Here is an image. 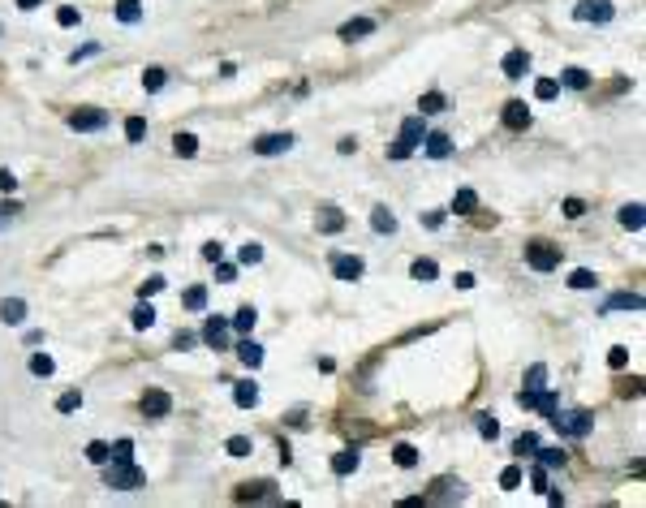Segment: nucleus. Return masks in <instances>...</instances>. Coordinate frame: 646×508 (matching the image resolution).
Masks as SVG:
<instances>
[{"instance_id":"nucleus-1","label":"nucleus","mask_w":646,"mask_h":508,"mask_svg":"<svg viewBox=\"0 0 646 508\" xmlns=\"http://www.w3.org/2000/svg\"><path fill=\"white\" fill-rule=\"evenodd\" d=\"M556 431H560V435H573V440H582V435H590V426H594V418L586 414V410H556L552 418H548Z\"/></svg>"},{"instance_id":"nucleus-2","label":"nucleus","mask_w":646,"mask_h":508,"mask_svg":"<svg viewBox=\"0 0 646 508\" xmlns=\"http://www.w3.org/2000/svg\"><path fill=\"white\" fill-rule=\"evenodd\" d=\"M422 138H427V130H422V117H405V121H401V134H396V147H392V160H405L410 151L422 147Z\"/></svg>"},{"instance_id":"nucleus-3","label":"nucleus","mask_w":646,"mask_h":508,"mask_svg":"<svg viewBox=\"0 0 646 508\" xmlns=\"http://www.w3.org/2000/svg\"><path fill=\"white\" fill-rule=\"evenodd\" d=\"M104 482H108L112 491H134V487H142V470L134 461H108Z\"/></svg>"},{"instance_id":"nucleus-4","label":"nucleus","mask_w":646,"mask_h":508,"mask_svg":"<svg viewBox=\"0 0 646 508\" xmlns=\"http://www.w3.org/2000/svg\"><path fill=\"white\" fill-rule=\"evenodd\" d=\"M526 263H530L534 271H556V267H560V246H552V241H530V246H526Z\"/></svg>"},{"instance_id":"nucleus-5","label":"nucleus","mask_w":646,"mask_h":508,"mask_svg":"<svg viewBox=\"0 0 646 508\" xmlns=\"http://www.w3.org/2000/svg\"><path fill=\"white\" fill-rule=\"evenodd\" d=\"M612 0H578V9H573V17L578 22H594V27H603V22H612Z\"/></svg>"},{"instance_id":"nucleus-6","label":"nucleus","mask_w":646,"mask_h":508,"mask_svg":"<svg viewBox=\"0 0 646 508\" xmlns=\"http://www.w3.org/2000/svg\"><path fill=\"white\" fill-rule=\"evenodd\" d=\"M69 125H73L78 134L104 130V125H108V112H104V108H78V112H69Z\"/></svg>"},{"instance_id":"nucleus-7","label":"nucleus","mask_w":646,"mask_h":508,"mask_svg":"<svg viewBox=\"0 0 646 508\" xmlns=\"http://www.w3.org/2000/svg\"><path fill=\"white\" fill-rule=\"evenodd\" d=\"M289 147H293V134H289V130H285V134H263V138L250 142L255 156H285Z\"/></svg>"},{"instance_id":"nucleus-8","label":"nucleus","mask_w":646,"mask_h":508,"mask_svg":"<svg viewBox=\"0 0 646 508\" xmlns=\"http://www.w3.org/2000/svg\"><path fill=\"white\" fill-rule=\"evenodd\" d=\"M168 410H172V396L168 392H160V388H147L142 392V414L147 418H168Z\"/></svg>"},{"instance_id":"nucleus-9","label":"nucleus","mask_w":646,"mask_h":508,"mask_svg":"<svg viewBox=\"0 0 646 508\" xmlns=\"http://www.w3.org/2000/svg\"><path fill=\"white\" fill-rule=\"evenodd\" d=\"M332 271H336V281H362L366 263L358 259V254H336V259H332Z\"/></svg>"},{"instance_id":"nucleus-10","label":"nucleus","mask_w":646,"mask_h":508,"mask_svg":"<svg viewBox=\"0 0 646 508\" xmlns=\"http://www.w3.org/2000/svg\"><path fill=\"white\" fill-rule=\"evenodd\" d=\"M504 125H509V130H526V125H530V108L521 104V99H509V104H504Z\"/></svg>"},{"instance_id":"nucleus-11","label":"nucleus","mask_w":646,"mask_h":508,"mask_svg":"<svg viewBox=\"0 0 646 508\" xmlns=\"http://www.w3.org/2000/svg\"><path fill=\"white\" fill-rule=\"evenodd\" d=\"M358 465H362V452H358V448H340V452L332 456V474H340V478L354 474Z\"/></svg>"},{"instance_id":"nucleus-12","label":"nucleus","mask_w":646,"mask_h":508,"mask_svg":"<svg viewBox=\"0 0 646 508\" xmlns=\"http://www.w3.org/2000/svg\"><path fill=\"white\" fill-rule=\"evenodd\" d=\"M370 31H375V17H350V22L340 27V39L354 43V39H362V35H370Z\"/></svg>"},{"instance_id":"nucleus-13","label":"nucleus","mask_w":646,"mask_h":508,"mask_svg":"<svg viewBox=\"0 0 646 508\" xmlns=\"http://www.w3.org/2000/svg\"><path fill=\"white\" fill-rule=\"evenodd\" d=\"M22 319H27V301H22V297H5V301H0V323L17 327Z\"/></svg>"},{"instance_id":"nucleus-14","label":"nucleus","mask_w":646,"mask_h":508,"mask_svg":"<svg viewBox=\"0 0 646 508\" xmlns=\"http://www.w3.org/2000/svg\"><path fill=\"white\" fill-rule=\"evenodd\" d=\"M500 69H504V78H526V69H530V57L521 52V47H513V52L504 57V65H500Z\"/></svg>"},{"instance_id":"nucleus-15","label":"nucleus","mask_w":646,"mask_h":508,"mask_svg":"<svg viewBox=\"0 0 646 508\" xmlns=\"http://www.w3.org/2000/svg\"><path fill=\"white\" fill-rule=\"evenodd\" d=\"M203 341H207L211 349H225V341H229V323H225V319H207V323H203Z\"/></svg>"},{"instance_id":"nucleus-16","label":"nucleus","mask_w":646,"mask_h":508,"mask_svg":"<svg viewBox=\"0 0 646 508\" xmlns=\"http://www.w3.org/2000/svg\"><path fill=\"white\" fill-rule=\"evenodd\" d=\"M315 228H319V233H340V228H345V211L340 207H323L319 220H315Z\"/></svg>"},{"instance_id":"nucleus-17","label":"nucleus","mask_w":646,"mask_h":508,"mask_svg":"<svg viewBox=\"0 0 646 508\" xmlns=\"http://www.w3.org/2000/svg\"><path fill=\"white\" fill-rule=\"evenodd\" d=\"M422 147H427L431 160H444V156L453 151V138H449V134H427V138H422Z\"/></svg>"},{"instance_id":"nucleus-18","label":"nucleus","mask_w":646,"mask_h":508,"mask_svg":"<svg viewBox=\"0 0 646 508\" xmlns=\"http://www.w3.org/2000/svg\"><path fill=\"white\" fill-rule=\"evenodd\" d=\"M620 224H625L629 233H642V224H646V216H642V202H625V207H620Z\"/></svg>"},{"instance_id":"nucleus-19","label":"nucleus","mask_w":646,"mask_h":508,"mask_svg":"<svg viewBox=\"0 0 646 508\" xmlns=\"http://www.w3.org/2000/svg\"><path fill=\"white\" fill-rule=\"evenodd\" d=\"M237 358H241L246 366H250V371H255V366H263V345H255L250 336H246V341L237 345Z\"/></svg>"},{"instance_id":"nucleus-20","label":"nucleus","mask_w":646,"mask_h":508,"mask_svg":"<svg viewBox=\"0 0 646 508\" xmlns=\"http://www.w3.org/2000/svg\"><path fill=\"white\" fill-rule=\"evenodd\" d=\"M560 87H569V91H586V87H590V73L573 65V69H564V73H560Z\"/></svg>"},{"instance_id":"nucleus-21","label":"nucleus","mask_w":646,"mask_h":508,"mask_svg":"<svg viewBox=\"0 0 646 508\" xmlns=\"http://www.w3.org/2000/svg\"><path fill=\"white\" fill-rule=\"evenodd\" d=\"M603 311H642V297L638 293H612Z\"/></svg>"},{"instance_id":"nucleus-22","label":"nucleus","mask_w":646,"mask_h":508,"mask_svg":"<svg viewBox=\"0 0 646 508\" xmlns=\"http://www.w3.org/2000/svg\"><path fill=\"white\" fill-rule=\"evenodd\" d=\"M370 228H375V233H396V216L388 207H375L370 211Z\"/></svg>"},{"instance_id":"nucleus-23","label":"nucleus","mask_w":646,"mask_h":508,"mask_svg":"<svg viewBox=\"0 0 646 508\" xmlns=\"http://www.w3.org/2000/svg\"><path fill=\"white\" fill-rule=\"evenodd\" d=\"M422 117H435V112H444V108H449V99H444V91H427V95H422Z\"/></svg>"},{"instance_id":"nucleus-24","label":"nucleus","mask_w":646,"mask_h":508,"mask_svg":"<svg viewBox=\"0 0 646 508\" xmlns=\"http://www.w3.org/2000/svg\"><path fill=\"white\" fill-rule=\"evenodd\" d=\"M474 207H479V194H474V190H457V194H453V211H457V216H470Z\"/></svg>"},{"instance_id":"nucleus-25","label":"nucleus","mask_w":646,"mask_h":508,"mask_svg":"<svg viewBox=\"0 0 646 508\" xmlns=\"http://www.w3.org/2000/svg\"><path fill=\"white\" fill-rule=\"evenodd\" d=\"M410 276H414V281H422V285H427V281H435V276H440V267H435V259H414Z\"/></svg>"},{"instance_id":"nucleus-26","label":"nucleus","mask_w":646,"mask_h":508,"mask_svg":"<svg viewBox=\"0 0 646 508\" xmlns=\"http://www.w3.org/2000/svg\"><path fill=\"white\" fill-rule=\"evenodd\" d=\"M392 461L401 465V470H414V465H418V448H414V444H396V448H392Z\"/></svg>"},{"instance_id":"nucleus-27","label":"nucleus","mask_w":646,"mask_h":508,"mask_svg":"<svg viewBox=\"0 0 646 508\" xmlns=\"http://www.w3.org/2000/svg\"><path fill=\"white\" fill-rule=\"evenodd\" d=\"M255 323H259V311H255V306H241V311L233 315V327H237L241 336H250V327H255Z\"/></svg>"},{"instance_id":"nucleus-28","label":"nucleus","mask_w":646,"mask_h":508,"mask_svg":"<svg viewBox=\"0 0 646 508\" xmlns=\"http://www.w3.org/2000/svg\"><path fill=\"white\" fill-rule=\"evenodd\" d=\"M233 401L241 405V410H255V405H259V388L255 384H237L233 388Z\"/></svg>"},{"instance_id":"nucleus-29","label":"nucleus","mask_w":646,"mask_h":508,"mask_svg":"<svg viewBox=\"0 0 646 508\" xmlns=\"http://www.w3.org/2000/svg\"><path fill=\"white\" fill-rule=\"evenodd\" d=\"M87 461H95V465H108V461H112V444H104V440L87 444Z\"/></svg>"},{"instance_id":"nucleus-30","label":"nucleus","mask_w":646,"mask_h":508,"mask_svg":"<svg viewBox=\"0 0 646 508\" xmlns=\"http://www.w3.org/2000/svg\"><path fill=\"white\" fill-rule=\"evenodd\" d=\"M134 327H138V332H147V327H156V306H151L147 297H142V306L134 311Z\"/></svg>"},{"instance_id":"nucleus-31","label":"nucleus","mask_w":646,"mask_h":508,"mask_svg":"<svg viewBox=\"0 0 646 508\" xmlns=\"http://www.w3.org/2000/svg\"><path fill=\"white\" fill-rule=\"evenodd\" d=\"M543 379H548V366H543V362H534V366L526 371V388H521V392H539V388H548Z\"/></svg>"},{"instance_id":"nucleus-32","label":"nucleus","mask_w":646,"mask_h":508,"mask_svg":"<svg viewBox=\"0 0 646 508\" xmlns=\"http://www.w3.org/2000/svg\"><path fill=\"white\" fill-rule=\"evenodd\" d=\"M117 17L121 22H138L142 17V0H117Z\"/></svg>"},{"instance_id":"nucleus-33","label":"nucleus","mask_w":646,"mask_h":508,"mask_svg":"<svg viewBox=\"0 0 646 508\" xmlns=\"http://www.w3.org/2000/svg\"><path fill=\"white\" fill-rule=\"evenodd\" d=\"M594 285H599V276L586 271V267H578L573 276H569V289H594Z\"/></svg>"},{"instance_id":"nucleus-34","label":"nucleus","mask_w":646,"mask_h":508,"mask_svg":"<svg viewBox=\"0 0 646 508\" xmlns=\"http://www.w3.org/2000/svg\"><path fill=\"white\" fill-rule=\"evenodd\" d=\"M164 82H168V73H164L160 65H151V69L142 73V87H147V91H164Z\"/></svg>"},{"instance_id":"nucleus-35","label":"nucleus","mask_w":646,"mask_h":508,"mask_svg":"<svg viewBox=\"0 0 646 508\" xmlns=\"http://www.w3.org/2000/svg\"><path fill=\"white\" fill-rule=\"evenodd\" d=\"M181 301H186V311H203V306H207V289H203V285H194V289H186Z\"/></svg>"},{"instance_id":"nucleus-36","label":"nucleus","mask_w":646,"mask_h":508,"mask_svg":"<svg viewBox=\"0 0 646 508\" xmlns=\"http://www.w3.org/2000/svg\"><path fill=\"white\" fill-rule=\"evenodd\" d=\"M172 151H177V156H194V151H198V138L194 134H177V138H172Z\"/></svg>"},{"instance_id":"nucleus-37","label":"nucleus","mask_w":646,"mask_h":508,"mask_svg":"<svg viewBox=\"0 0 646 508\" xmlns=\"http://www.w3.org/2000/svg\"><path fill=\"white\" fill-rule=\"evenodd\" d=\"M57 371V362L52 358H47V353H35V358H31V375H39V379H47V375H52Z\"/></svg>"},{"instance_id":"nucleus-38","label":"nucleus","mask_w":646,"mask_h":508,"mask_svg":"<svg viewBox=\"0 0 646 508\" xmlns=\"http://www.w3.org/2000/svg\"><path fill=\"white\" fill-rule=\"evenodd\" d=\"M237 259H241V263H246V267H255V263H259V259H263V246H259V241H246V246H241V250H237Z\"/></svg>"},{"instance_id":"nucleus-39","label":"nucleus","mask_w":646,"mask_h":508,"mask_svg":"<svg viewBox=\"0 0 646 508\" xmlns=\"http://www.w3.org/2000/svg\"><path fill=\"white\" fill-rule=\"evenodd\" d=\"M560 95V82L556 78H539L534 82V99H556Z\"/></svg>"},{"instance_id":"nucleus-40","label":"nucleus","mask_w":646,"mask_h":508,"mask_svg":"<svg viewBox=\"0 0 646 508\" xmlns=\"http://www.w3.org/2000/svg\"><path fill=\"white\" fill-rule=\"evenodd\" d=\"M57 410H61V414L82 410V392H61V396H57Z\"/></svg>"},{"instance_id":"nucleus-41","label":"nucleus","mask_w":646,"mask_h":508,"mask_svg":"<svg viewBox=\"0 0 646 508\" xmlns=\"http://www.w3.org/2000/svg\"><path fill=\"white\" fill-rule=\"evenodd\" d=\"M225 452H229V456H250V452H255V444L246 440V435H233V440L225 444Z\"/></svg>"},{"instance_id":"nucleus-42","label":"nucleus","mask_w":646,"mask_h":508,"mask_svg":"<svg viewBox=\"0 0 646 508\" xmlns=\"http://www.w3.org/2000/svg\"><path fill=\"white\" fill-rule=\"evenodd\" d=\"M534 456H539V465H564L560 448H534Z\"/></svg>"},{"instance_id":"nucleus-43","label":"nucleus","mask_w":646,"mask_h":508,"mask_svg":"<svg viewBox=\"0 0 646 508\" xmlns=\"http://www.w3.org/2000/svg\"><path fill=\"white\" fill-rule=\"evenodd\" d=\"M513 448H517V456H530V452L539 448V435H534V431H526V435H517V444H513Z\"/></svg>"},{"instance_id":"nucleus-44","label":"nucleus","mask_w":646,"mask_h":508,"mask_svg":"<svg viewBox=\"0 0 646 508\" xmlns=\"http://www.w3.org/2000/svg\"><path fill=\"white\" fill-rule=\"evenodd\" d=\"M142 134H147V121H142V117H130V121H126V138H130V142H142Z\"/></svg>"},{"instance_id":"nucleus-45","label":"nucleus","mask_w":646,"mask_h":508,"mask_svg":"<svg viewBox=\"0 0 646 508\" xmlns=\"http://www.w3.org/2000/svg\"><path fill=\"white\" fill-rule=\"evenodd\" d=\"M112 461H134V440H117L112 444Z\"/></svg>"},{"instance_id":"nucleus-46","label":"nucleus","mask_w":646,"mask_h":508,"mask_svg":"<svg viewBox=\"0 0 646 508\" xmlns=\"http://www.w3.org/2000/svg\"><path fill=\"white\" fill-rule=\"evenodd\" d=\"M479 435H483V440H495V435H500V422H495L491 414H483V418H479Z\"/></svg>"},{"instance_id":"nucleus-47","label":"nucleus","mask_w":646,"mask_h":508,"mask_svg":"<svg viewBox=\"0 0 646 508\" xmlns=\"http://www.w3.org/2000/svg\"><path fill=\"white\" fill-rule=\"evenodd\" d=\"M500 487H504V491H517V487H521V470H517V465H509V470L500 474Z\"/></svg>"},{"instance_id":"nucleus-48","label":"nucleus","mask_w":646,"mask_h":508,"mask_svg":"<svg viewBox=\"0 0 646 508\" xmlns=\"http://www.w3.org/2000/svg\"><path fill=\"white\" fill-rule=\"evenodd\" d=\"M57 22H61V27H78V22H82V13L73 9V5H65V9H57Z\"/></svg>"},{"instance_id":"nucleus-49","label":"nucleus","mask_w":646,"mask_h":508,"mask_svg":"<svg viewBox=\"0 0 646 508\" xmlns=\"http://www.w3.org/2000/svg\"><path fill=\"white\" fill-rule=\"evenodd\" d=\"M564 216H569V220H582V216H586V202H582V198H564Z\"/></svg>"},{"instance_id":"nucleus-50","label":"nucleus","mask_w":646,"mask_h":508,"mask_svg":"<svg viewBox=\"0 0 646 508\" xmlns=\"http://www.w3.org/2000/svg\"><path fill=\"white\" fill-rule=\"evenodd\" d=\"M160 289H164V276H147L138 293H142V297H151V293H160Z\"/></svg>"},{"instance_id":"nucleus-51","label":"nucleus","mask_w":646,"mask_h":508,"mask_svg":"<svg viewBox=\"0 0 646 508\" xmlns=\"http://www.w3.org/2000/svg\"><path fill=\"white\" fill-rule=\"evenodd\" d=\"M203 259H207V263H220V259H225V246H220V241H207V246H203Z\"/></svg>"},{"instance_id":"nucleus-52","label":"nucleus","mask_w":646,"mask_h":508,"mask_svg":"<svg viewBox=\"0 0 646 508\" xmlns=\"http://www.w3.org/2000/svg\"><path fill=\"white\" fill-rule=\"evenodd\" d=\"M216 281L233 285V281H237V267H233V263H220V267H216Z\"/></svg>"},{"instance_id":"nucleus-53","label":"nucleus","mask_w":646,"mask_h":508,"mask_svg":"<svg viewBox=\"0 0 646 508\" xmlns=\"http://www.w3.org/2000/svg\"><path fill=\"white\" fill-rule=\"evenodd\" d=\"M625 362H629V353H625V349L616 345V349L608 353V366H612V371H620V366H625Z\"/></svg>"},{"instance_id":"nucleus-54","label":"nucleus","mask_w":646,"mask_h":508,"mask_svg":"<svg viewBox=\"0 0 646 508\" xmlns=\"http://www.w3.org/2000/svg\"><path fill=\"white\" fill-rule=\"evenodd\" d=\"M530 482H534V491H548V465H539V470L530 474Z\"/></svg>"},{"instance_id":"nucleus-55","label":"nucleus","mask_w":646,"mask_h":508,"mask_svg":"<svg viewBox=\"0 0 646 508\" xmlns=\"http://www.w3.org/2000/svg\"><path fill=\"white\" fill-rule=\"evenodd\" d=\"M267 487H271V482H255V487L241 491V500H259V495H267Z\"/></svg>"},{"instance_id":"nucleus-56","label":"nucleus","mask_w":646,"mask_h":508,"mask_svg":"<svg viewBox=\"0 0 646 508\" xmlns=\"http://www.w3.org/2000/svg\"><path fill=\"white\" fill-rule=\"evenodd\" d=\"M0 190H5V194H9V190H17V177H13L9 168H0Z\"/></svg>"},{"instance_id":"nucleus-57","label":"nucleus","mask_w":646,"mask_h":508,"mask_svg":"<svg viewBox=\"0 0 646 508\" xmlns=\"http://www.w3.org/2000/svg\"><path fill=\"white\" fill-rule=\"evenodd\" d=\"M336 151H340V156H354V151H358V138H340Z\"/></svg>"},{"instance_id":"nucleus-58","label":"nucleus","mask_w":646,"mask_h":508,"mask_svg":"<svg viewBox=\"0 0 646 508\" xmlns=\"http://www.w3.org/2000/svg\"><path fill=\"white\" fill-rule=\"evenodd\" d=\"M457 289H474V271H461L457 276Z\"/></svg>"},{"instance_id":"nucleus-59","label":"nucleus","mask_w":646,"mask_h":508,"mask_svg":"<svg viewBox=\"0 0 646 508\" xmlns=\"http://www.w3.org/2000/svg\"><path fill=\"white\" fill-rule=\"evenodd\" d=\"M422 220H427L431 228H440V224H444V211H427V216H422Z\"/></svg>"},{"instance_id":"nucleus-60","label":"nucleus","mask_w":646,"mask_h":508,"mask_svg":"<svg viewBox=\"0 0 646 508\" xmlns=\"http://www.w3.org/2000/svg\"><path fill=\"white\" fill-rule=\"evenodd\" d=\"M194 345V332H177V349H190Z\"/></svg>"},{"instance_id":"nucleus-61","label":"nucleus","mask_w":646,"mask_h":508,"mask_svg":"<svg viewBox=\"0 0 646 508\" xmlns=\"http://www.w3.org/2000/svg\"><path fill=\"white\" fill-rule=\"evenodd\" d=\"M17 9H27V13H31V9H39V0H17Z\"/></svg>"}]
</instances>
